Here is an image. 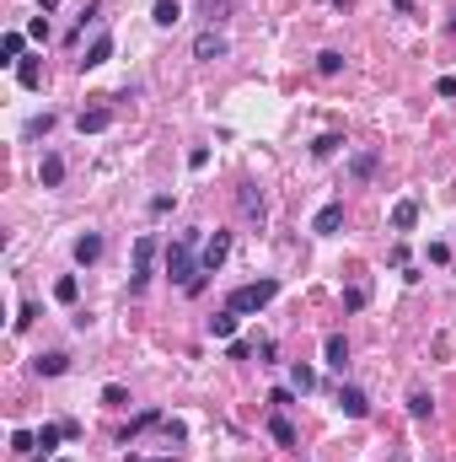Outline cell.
<instances>
[{
	"label": "cell",
	"mask_w": 456,
	"mask_h": 462,
	"mask_svg": "<svg viewBox=\"0 0 456 462\" xmlns=\"http://www.w3.org/2000/svg\"><path fill=\"white\" fill-rule=\"evenodd\" d=\"M274 296H279V280H252V285H241V291H231V301H226V306L247 317V312H264Z\"/></svg>",
	"instance_id": "cell-1"
},
{
	"label": "cell",
	"mask_w": 456,
	"mask_h": 462,
	"mask_svg": "<svg viewBox=\"0 0 456 462\" xmlns=\"http://www.w3.org/2000/svg\"><path fill=\"white\" fill-rule=\"evenodd\" d=\"M151 264H156V237L145 231L140 242H134V269H129V291H134V296L151 285Z\"/></svg>",
	"instance_id": "cell-2"
},
{
	"label": "cell",
	"mask_w": 456,
	"mask_h": 462,
	"mask_svg": "<svg viewBox=\"0 0 456 462\" xmlns=\"http://www.w3.org/2000/svg\"><path fill=\"white\" fill-rule=\"evenodd\" d=\"M226 258H231V231H215V237H205V247H199V274H215Z\"/></svg>",
	"instance_id": "cell-3"
},
{
	"label": "cell",
	"mask_w": 456,
	"mask_h": 462,
	"mask_svg": "<svg viewBox=\"0 0 456 462\" xmlns=\"http://www.w3.org/2000/svg\"><path fill=\"white\" fill-rule=\"evenodd\" d=\"M108 60H113V33H97L75 65H81V70H97V65H108Z\"/></svg>",
	"instance_id": "cell-4"
},
{
	"label": "cell",
	"mask_w": 456,
	"mask_h": 462,
	"mask_svg": "<svg viewBox=\"0 0 456 462\" xmlns=\"http://www.w3.org/2000/svg\"><path fill=\"white\" fill-rule=\"evenodd\" d=\"M108 124H113V108H108V102H97V108H81V113H75V129H81V134H102Z\"/></svg>",
	"instance_id": "cell-5"
},
{
	"label": "cell",
	"mask_w": 456,
	"mask_h": 462,
	"mask_svg": "<svg viewBox=\"0 0 456 462\" xmlns=\"http://www.w3.org/2000/svg\"><path fill=\"white\" fill-rule=\"evenodd\" d=\"M193 60H226V33L205 27V33L193 38Z\"/></svg>",
	"instance_id": "cell-6"
},
{
	"label": "cell",
	"mask_w": 456,
	"mask_h": 462,
	"mask_svg": "<svg viewBox=\"0 0 456 462\" xmlns=\"http://www.w3.org/2000/svg\"><path fill=\"white\" fill-rule=\"evenodd\" d=\"M338 226H344V199H333V205H322V210L312 215V231H317V237H333Z\"/></svg>",
	"instance_id": "cell-7"
},
{
	"label": "cell",
	"mask_w": 456,
	"mask_h": 462,
	"mask_svg": "<svg viewBox=\"0 0 456 462\" xmlns=\"http://www.w3.org/2000/svg\"><path fill=\"white\" fill-rule=\"evenodd\" d=\"M322 360L333 365V371H349V339L344 333H327L322 339Z\"/></svg>",
	"instance_id": "cell-8"
},
{
	"label": "cell",
	"mask_w": 456,
	"mask_h": 462,
	"mask_svg": "<svg viewBox=\"0 0 456 462\" xmlns=\"http://www.w3.org/2000/svg\"><path fill=\"white\" fill-rule=\"evenodd\" d=\"M237 210L247 220H264V194H258V183H241L237 188Z\"/></svg>",
	"instance_id": "cell-9"
},
{
	"label": "cell",
	"mask_w": 456,
	"mask_h": 462,
	"mask_svg": "<svg viewBox=\"0 0 456 462\" xmlns=\"http://www.w3.org/2000/svg\"><path fill=\"white\" fill-rule=\"evenodd\" d=\"M338 409H344L349 419H365V414H371V398H365L360 387H338Z\"/></svg>",
	"instance_id": "cell-10"
},
{
	"label": "cell",
	"mask_w": 456,
	"mask_h": 462,
	"mask_svg": "<svg viewBox=\"0 0 456 462\" xmlns=\"http://www.w3.org/2000/svg\"><path fill=\"white\" fill-rule=\"evenodd\" d=\"M38 183H43V188H60V183H65V156L43 151V161H38Z\"/></svg>",
	"instance_id": "cell-11"
},
{
	"label": "cell",
	"mask_w": 456,
	"mask_h": 462,
	"mask_svg": "<svg viewBox=\"0 0 456 462\" xmlns=\"http://www.w3.org/2000/svg\"><path fill=\"white\" fill-rule=\"evenodd\" d=\"M237 323H241V312H231V306H226L220 317H210V339L231 344V339H237Z\"/></svg>",
	"instance_id": "cell-12"
},
{
	"label": "cell",
	"mask_w": 456,
	"mask_h": 462,
	"mask_svg": "<svg viewBox=\"0 0 456 462\" xmlns=\"http://www.w3.org/2000/svg\"><path fill=\"white\" fill-rule=\"evenodd\" d=\"M419 226V199H397L392 205V231H413Z\"/></svg>",
	"instance_id": "cell-13"
},
{
	"label": "cell",
	"mask_w": 456,
	"mask_h": 462,
	"mask_svg": "<svg viewBox=\"0 0 456 462\" xmlns=\"http://www.w3.org/2000/svg\"><path fill=\"white\" fill-rule=\"evenodd\" d=\"M33 371H38V377H65V371H70V355L48 350V355H38V360H33Z\"/></svg>",
	"instance_id": "cell-14"
},
{
	"label": "cell",
	"mask_w": 456,
	"mask_h": 462,
	"mask_svg": "<svg viewBox=\"0 0 456 462\" xmlns=\"http://www.w3.org/2000/svg\"><path fill=\"white\" fill-rule=\"evenodd\" d=\"M156 425H167V414H156V409L134 414V419H129V430H124V446H129L134 436H145V430H156Z\"/></svg>",
	"instance_id": "cell-15"
},
{
	"label": "cell",
	"mask_w": 456,
	"mask_h": 462,
	"mask_svg": "<svg viewBox=\"0 0 456 462\" xmlns=\"http://www.w3.org/2000/svg\"><path fill=\"white\" fill-rule=\"evenodd\" d=\"M376 167H381V156H376V151H354V156H349V178H376Z\"/></svg>",
	"instance_id": "cell-16"
},
{
	"label": "cell",
	"mask_w": 456,
	"mask_h": 462,
	"mask_svg": "<svg viewBox=\"0 0 456 462\" xmlns=\"http://www.w3.org/2000/svg\"><path fill=\"white\" fill-rule=\"evenodd\" d=\"M268 436H274L279 446H295V425H290V414H285V409L268 414Z\"/></svg>",
	"instance_id": "cell-17"
},
{
	"label": "cell",
	"mask_w": 456,
	"mask_h": 462,
	"mask_svg": "<svg viewBox=\"0 0 456 462\" xmlns=\"http://www.w3.org/2000/svg\"><path fill=\"white\" fill-rule=\"evenodd\" d=\"M97 258H102V237H97V231L75 237V264H97Z\"/></svg>",
	"instance_id": "cell-18"
},
{
	"label": "cell",
	"mask_w": 456,
	"mask_h": 462,
	"mask_svg": "<svg viewBox=\"0 0 456 462\" xmlns=\"http://www.w3.org/2000/svg\"><path fill=\"white\" fill-rule=\"evenodd\" d=\"M22 49H27V38L6 33V38H0V65H22Z\"/></svg>",
	"instance_id": "cell-19"
},
{
	"label": "cell",
	"mask_w": 456,
	"mask_h": 462,
	"mask_svg": "<svg viewBox=\"0 0 456 462\" xmlns=\"http://www.w3.org/2000/svg\"><path fill=\"white\" fill-rule=\"evenodd\" d=\"M151 22H156V27H178V22H183V6H178V0H156Z\"/></svg>",
	"instance_id": "cell-20"
},
{
	"label": "cell",
	"mask_w": 456,
	"mask_h": 462,
	"mask_svg": "<svg viewBox=\"0 0 456 462\" xmlns=\"http://www.w3.org/2000/svg\"><path fill=\"white\" fill-rule=\"evenodd\" d=\"M338 151H344V134H317V140H312V156H317V161L338 156Z\"/></svg>",
	"instance_id": "cell-21"
},
{
	"label": "cell",
	"mask_w": 456,
	"mask_h": 462,
	"mask_svg": "<svg viewBox=\"0 0 456 462\" xmlns=\"http://www.w3.org/2000/svg\"><path fill=\"white\" fill-rule=\"evenodd\" d=\"M75 296H81V280H75V274H60V280H54V301L75 306Z\"/></svg>",
	"instance_id": "cell-22"
},
{
	"label": "cell",
	"mask_w": 456,
	"mask_h": 462,
	"mask_svg": "<svg viewBox=\"0 0 456 462\" xmlns=\"http://www.w3.org/2000/svg\"><path fill=\"white\" fill-rule=\"evenodd\" d=\"M408 414H413V419H430V414H435V398H430L424 387H413V392H408Z\"/></svg>",
	"instance_id": "cell-23"
},
{
	"label": "cell",
	"mask_w": 456,
	"mask_h": 462,
	"mask_svg": "<svg viewBox=\"0 0 456 462\" xmlns=\"http://www.w3.org/2000/svg\"><path fill=\"white\" fill-rule=\"evenodd\" d=\"M290 387H295V392H312V387H317V371L295 360V365H290Z\"/></svg>",
	"instance_id": "cell-24"
},
{
	"label": "cell",
	"mask_w": 456,
	"mask_h": 462,
	"mask_svg": "<svg viewBox=\"0 0 456 462\" xmlns=\"http://www.w3.org/2000/svg\"><path fill=\"white\" fill-rule=\"evenodd\" d=\"M16 81H22L27 92H38V86H43V70H38V60H22V65H16Z\"/></svg>",
	"instance_id": "cell-25"
},
{
	"label": "cell",
	"mask_w": 456,
	"mask_h": 462,
	"mask_svg": "<svg viewBox=\"0 0 456 462\" xmlns=\"http://www.w3.org/2000/svg\"><path fill=\"white\" fill-rule=\"evenodd\" d=\"M365 301H371V285H365V280H360V285H349V291H344V312H360Z\"/></svg>",
	"instance_id": "cell-26"
},
{
	"label": "cell",
	"mask_w": 456,
	"mask_h": 462,
	"mask_svg": "<svg viewBox=\"0 0 456 462\" xmlns=\"http://www.w3.org/2000/svg\"><path fill=\"white\" fill-rule=\"evenodd\" d=\"M338 70H344V54H338V49H322V54H317V75H338Z\"/></svg>",
	"instance_id": "cell-27"
},
{
	"label": "cell",
	"mask_w": 456,
	"mask_h": 462,
	"mask_svg": "<svg viewBox=\"0 0 456 462\" xmlns=\"http://www.w3.org/2000/svg\"><path fill=\"white\" fill-rule=\"evenodd\" d=\"M102 403H108V409H129V387L108 382V387H102Z\"/></svg>",
	"instance_id": "cell-28"
},
{
	"label": "cell",
	"mask_w": 456,
	"mask_h": 462,
	"mask_svg": "<svg viewBox=\"0 0 456 462\" xmlns=\"http://www.w3.org/2000/svg\"><path fill=\"white\" fill-rule=\"evenodd\" d=\"M60 441H65V425H43V430H38V446H43V457L60 446Z\"/></svg>",
	"instance_id": "cell-29"
},
{
	"label": "cell",
	"mask_w": 456,
	"mask_h": 462,
	"mask_svg": "<svg viewBox=\"0 0 456 462\" xmlns=\"http://www.w3.org/2000/svg\"><path fill=\"white\" fill-rule=\"evenodd\" d=\"M33 446H38L33 430H16V436H11V451H16V457H33Z\"/></svg>",
	"instance_id": "cell-30"
},
{
	"label": "cell",
	"mask_w": 456,
	"mask_h": 462,
	"mask_svg": "<svg viewBox=\"0 0 456 462\" xmlns=\"http://www.w3.org/2000/svg\"><path fill=\"white\" fill-rule=\"evenodd\" d=\"M205 16H210V27L226 22V16H231V0H205Z\"/></svg>",
	"instance_id": "cell-31"
},
{
	"label": "cell",
	"mask_w": 456,
	"mask_h": 462,
	"mask_svg": "<svg viewBox=\"0 0 456 462\" xmlns=\"http://www.w3.org/2000/svg\"><path fill=\"white\" fill-rule=\"evenodd\" d=\"M102 22V6L97 0H86V11H81V22H75V33H86V27H97Z\"/></svg>",
	"instance_id": "cell-32"
},
{
	"label": "cell",
	"mask_w": 456,
	"mask_h": 462,
	"mask_svg": "<svg viewBox=\"0 0 456 462\" xmlns=\"http://www.w3.org/2000/svg\"><path fill=\"white\" fill-rule=\"evenodd\" d=\"M48 129H54V113H43V119H27V140H43Z\"/></svg>",
	"instance_id": "cell-33"
},
{
	"label": "cell",
	"mask_w": 456,
	"mask_h": 462,
	"mask_svg": "<svg viewBox=\"0 0 456 462\" xmlns=\"http://www.w3.org/2000/svg\"><path fill=\"white\" fill-rule=\"evenodd\" d=\"M27 38H33V43H48V16H43V11L27 22Z\"/></svg>",
	"instance_id": "cell-34"
},
{
	"label": "cell",
	"mask_w": 456,
	"mask_h": 462,
	"mask_svg": "<svg viewBox=\"0 0 456 462\" xmlns=\"http://www.w3.org/2000/svg\"><path fill=\"white\" fill-rule=\"evenodd\" d=\"M268 403H274V409H295V387H274Z\"/></svg>",
	"instance_id": "cell-35"
},
{
	"label": "cell",
	"mask_w": 456,
	"mask_h": 462,
	"mask_svg": "<svg viewBox=\"0 0 456 462\" xmlns=\"http://www.w3.org/2000/svg\"><path fill=\"white\" fill-rule=\"evenodd\" d=\"M161 436H167V446H172V441H188V425H183V419H167V425H161Z\"/></svg>",
	"instance_id": "cell-36"
},
{
	"label": "cell",
	"mask_w": 456,
	"mask_h": 462,
	"mask_svg": "<svg viewBox=\"0 0 456 462\" xmlns=\"http://www.w3.org/2000/svg\"><path fill=\"white\" fill-rule=\"evenodd\" d=\"M38 323V301H22V312H16V328H33Z\"/></svg>",
	"instance_id": "cell-37"
},
{
	"label": "cell",
	"mask_w": 456,
	"mask_h": 462,
	"mask_svg": "<svg viewBox=\"0 0 456 462\" xmlns=\"http://www.w3.org/2000/svg\"><path fill=\"white\" fill-rule=\"evenodd\" d=\"M188 167L205 172V167H210V146H193V151H188Z\"/></svg>",
	"instance_id": "cell-38"
},
{
	"label": "cell",
	"mask_w": 456,
	"mask_h": 462,
	"mask_svg": "<svg viewBox=\"0 0 456 462\" xmlns=\"http://www.w3.org/2000/svg\"><path fill=\"white\" fill-rule=\"evenodd\" d=\"M424 258H430V264H451V247H445V242H430V253H424Z\"/></svg>",
	"instance_id": "cell-39"
},
{
	"label": "cell",
	"mask_w": 456,
	"mask_h": 462,
	"mask_svg": "<svg viewBox=\"0 0 456 462\" xmlns=\"http://www.w3.org/2000/svg\"><path fill=\"white\" fill-rule=\"evenodd\" d=\"M226 355H231V360H247V355H252V344H247V339H231V350H226Z\"/></svg>",
	"instance_id": "cell-40"
},
{
	"label": "cell",
	"mask_w": 456,
	"mask_h": 462,
	"mask_svg": "<svg viewBox=\"0 0 456 462\" xmlns=\"http://www.w3.org/2000/svg\"><path fill=\"white\" fill-rule=\"evenodd\" d=\"M435 92H440V97H456V75H440V81H435Z\"/></svg>",
	"instance_id": "cell-41"
},
{
	"label": "cell",
	"mask_w": 456,
	"mask_h": 462,
	"mask_svg": "<svg viewBox=\"0 0 456 462\" xmlns=\"http://www.w3.org/2000/svg\"><path fill=\"white\" fill-rule=\"evenodd\" d=\"M38 11H43V16H48V11H60V0H38Z\"/></svg>",
	"instance_id": "cell-42"
},
{
	"label": "cell",
	"mask_w": 456,
	"mask_h": 462,
	"mask_svg": "<svg viewBox=\"0 0 456 462\" xmlns=\"http://www.w3.org/2000/svg\"><path fill=\"white\" fill-rule=\"evenodd\" d=\"M60 462H70V457H60Z\"/></svg>",
	"instance_id": "cell-43"
}]
</instances>
